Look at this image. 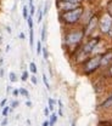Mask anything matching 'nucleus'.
Here are the masks:
<instances>
[{
  "label": "nucleus",
  "instance_id": "f257e3e1",
  "mask_svg": "<svg viewBox=\"0 0 112 126\" xmlns=\"http://www.w3.org/2000/svg\"><path fill=\"white\" fill-rule=\"evenodd\" d=\"M84 38H85V32L83 27H71L65 31L62 46L68 53H71L72 58L82 46Z\"/></svg>",
  "mask_w": 112,
  "mask_h": 126
},
{
  "label": "nucleus",
  "instance_id": "f03ea898",
  "mask_svg": "<svg viewBox=\"0 0 112 126\" xmlns=\"http://www.w3.org/2000/svg\"><path fill=\"white\" fill-rule=\"evenodd\" d=\"M83 15H84V7H83V5H82V6L74 9V10H72V11L61 12L60 16H59V19H60V22H61L64 26L71 28V27H74V26L79 22L80 19H82V17H83Z\"/></svg>",
  "mask_w": 112,
  "mask_h": 126
},
{
  "label": "nucleus",
  "instance_id": "7ed1b4c3",
  "mask_svg": "<svg viewBox=\"0 0 112 126\" xmlns=\"http://www.w3.org/2000/svg\"><path fill=\"white\" fill-rule=\"evenodd\" d=\"M101 55L102 53L91 55L90 57H88L80 64V73L83 75H87V77H90L94 73H96L100 69V65H101Z\"/></svg>",
  "mask_w": 112,
  "mask_h": 126
},
{
  "label": "nucleus",
  "instance_id": "20e7f679",
  "mask_svg": "<svg viewBox=\"0 0 112 126\" xmlns=\"http://www.w3.org/2000/svg\"><path fill=\"white\" fill-rule=\"evenodd\" d=\"M100 31L102 34H109L112 29V16H110L107 12L99 17V26Z\"/></svg>",
  "mask_w": 112,
  "mask_h": 126
},
{
  "label": "nucleus",
  "instance_id": "39448f33",
  "mask_svg": "<svg viewBox=\"0 0 112 126\" xmlns=\"http://www.w3.org/2000/svg\"><path fill=\"white\" fill-rule=\"evenodd\" d=\"M99 26V16L97 14H94L89 17L88 22L85 24H83V28H84V32H85V36H90V34L94 32L96 27Z\"/></svg>",
  "mask_w": 112,
  "mask_h": 126
},
{
  "label": "nucleus",
  "instance_id": "423d86ee",
  "mask_svg": "<svg viewBox=\"0 0 112 126\" xmlns=\"http://www.w3.org/2000/svg\"><path fill=\"white\" fill-rule=\"evenodd\" d=\"M82 5L78 4H73V2H68V1H62V0H56V7L57 10L61 12H68V11H72L77 7H79Z\"/></svg>",
  "mask_w": 112,
  "mask_h": 126
},
{
  "label": "nucleus",
  "instance_id": "0eeeda50",
  "mask_svg": "<svg viewBox=\"0 0 112 126\" xmlns=\"http://www.w3.org/2000/svg\"><path fill=\"white\" fill-rule=\"evenodd\" d=\"M112 64V50H107L101 55V65L100 69H107Z\"/></svg>",
  "mask_w": 112,
  "mask_h": 126
},
{
  "label": "nucleus",
  "instance_id": "6e6552de",
  "mask_svg": "<svg viewBox=\"0 0 112 126\" xmlns=\"http://www.w3.org/2000/svg\"><path fill=\"white\" fill-rule=\"evenodd\" d=\"M99 109L101 110H109V109H112V94H109L100 104H99V107H97Z\"/></svg>",
  "mask_w": 112,
  "mask_h": 126
},
{
  "label": "nucleus",
  "instance_id": "1a4fd4ad",
  "mask_svg": "<svg viewBox=\"0 0 112 126\" xmlns=\"http://www.w3.org/2000/svg\"><path fill=\"white\" fill-rule=\"evenodd\" d=\"M57 123V115L55 113H51L49 116V126H54Z\"/></svg>",
  "mask_w": 112,
  "mask_h": 126
},
{
  "label": "nucleus",
  "instance_id": "9d476101",
  "mask_svg": "<svg viewBox=\"0 0 112 126\" xmlns=\"http://www.w3.org/2000/svg\"><path fill=\"white\" fill-rule=\"evenodd\" d=\"M12 108L11 107H9V106H6V107H4L2 109H1V115H2V118H7V115L12 111Z\"/></svg>",
  "mask_w": 112,
  "mask_h": 126
},
{
  "label": "nucleus",
  "instance_id": "9b49d317",
  "mask_svg": "<svg viewBox=\"0 0 112 126\" xmlns=\"http://www.w3.org/2000/svg\"><path fill=\"white\" fill-rule=\"evenodd\" d=\"M48 103H49V110L51 111V113H54V106L57 103V101H55L54 98H51V97H49L48 98Z\"/></svg>",
  "mask_w": 112,
  "mask_h": 126
},
{
  "label": "nucleus",
  "instance_id": "f8f14e48",
  "mask_svg": "<svg viewBox=\"0 0 112 126\" xmlns=\"http://www.w3.org/2000/svg\"><path fill=\"white\" fill-rule=\"evenodd\" d=\"M29 73H32L33 75H35L38 73V68H37V64L34 62L29 63Z\"/></svg>",
  "mask_w": 112,
  "mask_h": 126
},
{
  "label": "nucleus",
  "instance_id": "ddd939ff",
  "mask_svg": "<svg viewBox=\"0 0 112 126\" xmlns=\"http://www.w3.org/2000/svg\"><path fill=\"white\" fill-rule=\"evenodd\" d=\"M18 90H20V94H21V96H23V97H26V98L29 99V91H28L27 89L21 87V89H18Z\"/></svg>",
  "mask_w": 112,
  "mask_h": 126
},
{
  "label": "nucleus",
  "instance_id": "4468645a",
  "mask_svg": "<svg viewBox=\"0 0 112 126\" xmlns=\"http://www.w3.org/2000/svg\"><path fill=\"white\" fill-rule=\"evenodd\" d=\"M42 50H43V43L42 40H38L37 41V55H42Z\"/></svg>",
  "mask_w": 112,
  "mask_h": 126
},
{
  "label": "nucleus",
  "instance_id": "2eb2a0df",
  "mask_svg": "<svg viewBox=\"0 0 112 126\" xmlns=\"http://www.w3.org/2000/svg\"><path fill=\"white\" fill-rule=\"evenodd\" d=\"M43 10H42V7H39L38 9V11H37V21H38V23H40L42 22V19H43Z\"/></svg>",
  "mask_w": 112,
  "mask_h": 126
},
{
  "label": "nucleus",
  "instance_id": "dca6fc26",
  "mask_svg": "<svg viewBox=\"0 0 112 126\" xmlns=\"http://www.w3.org/2000/svg\"><path fill=\"white\" fill-rule=\"evenodd\" d=\"M22 15H23V18H24V19H28V17H29V14H28V6H27V5H24V6H23V10H22Z\"/></svg>",
  "mask_w": 112,
  "mask_h": 126
},
{
  "label": "nucleus",
  "instance_id": "f3484780",
  "mask_svg": "<svg viewBox=\"0 0 112 126\" xmlns=\"http://www.w3.org/2000/svg\"><path fill=\"white\" fill-rule=\"evenodd\" d=\"M9 79H10V82H16V81H17L16 73H14V72H10V73H9Z\"/></svg>",
  "mask_w": 112,
  "mask_h": 126
},
{
  "label": "nucleus",
  "instance_id": "a211bd4d",
  "mask_svg": "<svg viewBox=\"0 0 112 126\" xmlns=\"http://www.w3.org/2000/svg\"><path fill=\"white\" fill-rule=\"evenodd\" d=\"M43 82H44V85H45V87H46L48 90L51 89V86H50V84H49L48 77H46V74H44V73H43Z\"/></svg>",
  "mask_w": 112,
  "mask_h": 126
},
{
  "label": "nucleus",
  "instance_id": "6ab92c4d",
  "mask_svg": "<svg viewBox=\"0 0 112 126\" xmlns=\"http://www.w3.org/2000/svg\"><path fill=\"white\" fill-rule=\"evenodd\" d=\"M29 45H31V47H33V45H34V31L33 29L29 31Z\"/></svg>",
  "mask_w": 112,
  "mask_h": 126
},
{
  "label": "nucleus",
  "instance_id": "aec40b11",
  "mask_svg": "<svg viewBox=\"0 0 112 126\" xmlns=\"http://www.w3.org/2000/svg\"><path fill=\"white\" fill-rule=\"evenodd\" d=\"M28 78H29V72H28V70H24V72L22 73V75H21V80L24 82V81L28 80Z\"/></svg>",
  "mask_w": 112,
  "mask_h": 126
},
{
  "label": "nucleus",
  "instance_id": "412c9836",
  "mask_svg": "<svg viewBox=\"0 0 112 126\" xmlns=\"http://www.w3.org/2000/svg\"><path fill=\"white\" fill-rule=\"evenodd\" d=\"M45 39H46V26L44 24L43 26V29H42V41H45Z\"/></svg>",
  "mask_w": 112,
  "mask_h": 126
},
{
  "label": "nucleus",
  "instance_id": "4be33fe9",
  "mask_svg": "<svg viewBox=\"0 0 112 126\" xmlns=\"http://www.w3.org/2000/svg\"><path fill=\"white\" fill-rule=\"evenodd\" d=\"M42 53H43V57H44V60H45V61H48V60H49V52H48V50H46L45 47H43V50H42Z\"/></svg>",
  "mask_w": 112,
  "mask_h": 126
},
{
  "label": "nucleus",
  "instance_id": "5701e85b",
  "mask_svg": "<svg viewBox=\"0 0 112 126\" xmlns=\"http://www.w3.org/2000/svg\"><path fill=\"white\" fill-rule=\"evenodd\" d=\"M106 10H107V14H109L110 16H112V0H110V2L107 4Z\"/></svg>",
  "mask_w": 112,
  "mask_h": 126
},
{
  "label": "nucleus",
  "instance_id": "b1692460",
  "mask_svg": "<svg viewBox=\"0 0 112 126\" xmlns=\"http://www.w3.org/2000/svg\"><path fill=\"white\" fill-rule=\"evenodd\" d=\"M18 106H20V101L15 99V101H12V102H11V106H10V107H11L12 109H15V108H17V107H18Z\"/></svg>",
  "mask_w": 112,
  "mask_h": 126
},
{
  "label": "nucleus",
  "instance_id": "393cba45",
  "mask_svg": "<svg viewBox=\"0 0 112 126\" xmlns=\"http://www.w3.org/2000/svg\"><path fill=\"white\" fill-rule=\"evenodd\" d=\"M27 23H28V28H29V31L33 29V18L29 16L28 17V19H27Z\"/></svg>",
  "mask_w": 112,
  "mask_h": 126
},
{
  "label": "nucleus",
  "instance_id": "a878e982",
  "mask_svg": "<svg viewBox=\"0 0 112 126\" xmlns=\"http://www.w3.org/2000/svg\"><path fill=\"white\" fill-rule=\"evenodd\" d=\"M6 103H7V98H2L1 102H0V108L2 109L4 107H6Z\"/></svg>",
  "mask_w": 112,
  "mask_h": 126
},
{
  "label": "nucleus",
  "instance_id": "bb28decb",
  "mask_svg": "<svg viewBox=\"0 0 112 126\" xmlns=\"http://www.w3.org/2000/svg\"><path fill=\"white\" fill-rule=\"evenodd\" d=\"M62 1H68V2H73V4H78V5H82L83 0H62Z\"/></svg>",
  "mask_w": 112,
  "mask_h": 126
},
{
  "label": "nucleus",
  "instance_id": "cd10ccee",
  "mask_svg": "<svg viewBox=\"0 0 112 126\" xmlns=\"http://www.w3.org/2000/svg\"><path fill=\"white\" fill-rule=\"evenodd\" d=\"M106 73H107V77H110V78H112V64L106 69Z\"/></svg>",
  "mask_w": 112,
  "mask_h": 126
},
{
  "label": "nucleus",
  "instance_id": "c85d7f7f",
  "mask_svg": "<svg viewBox=\"0 0 112 126\" xmlns=\"http://www.w3.org/2000/svg\"><path fill=\"white\" fill-rule=\"evenodd\" d=\"M11 94H12L14 97L20 96V90H18V89H14V90H12V92H11Z\"/></svg>",
  "mask_w": 112,
  "mask_h": 126
},
{
  "label": "nucleus",
  "instance_id": "c756f323",
  "mask_svg": "<svg viewBox=\"0 0 112 126\" xmlns=\"http://www.w3.org/2000/svg\"><path fill=\"white\" fill-rule=\"evenodd\" d=\"M7 124H9V119H7V118H4L2 121L0 123V126H6Z\"/></svg>",
  "mask_w": 112,
  "mask_h": 126
},
{
  "label": "nucleus",
  "instance_id": "7c9ffc66",
  "mask_svg": "<svg viewBox=\"0 0 112 126\" xmlns=\"http://www.w3.org/2000/svg\"><path fill=\"white\" fill-rule=\"evenodd\" d=\"M31 81H32L33 85H37V84H38V79H37L35 75H32V77H31Z\"/></svg>",
  "mask_w": 112,
  "mask_h": 126
},
{
  "label": "nucleus",
  "instance_id": "2f4dec72",
  "mask_svg": "<svg viewBox=\"0 0 112 126\" xmlns=\"http://www.w3.org/2000/svg\"><path fill=\"white\" fill-rule=\"evenodd\" d=\"M48 10H49V1H46V2H45V7H44V11H43V15H44V16L48 14Z\"/></svg>",
  "mask_w": 112,
  "mask_h": 126
},
{
  "label": "nucleus",
  "instance_id": "473e14b6",
  "mask_svg": "<svg viewBox=\"0 0 112 126\" xmlns=\"http://www.w3.org/2000/svg\"><path fill=\"white\" fill-rule=\"evenodd\" d=\"M44 115H45V116H50V110H49L48 107L44 109Z\"/></svg>",
  "mask_w": 112,
  "mask_h": 126
},
{
  "label": "nucleus",
  "instance_id": "72a5a7b5",
  "mask_svg": "<svg viewBox=\"0 0 112 126\" xmlns=\"http://www.w3.org/2000/svg\"><path fill=\"white\" fill-rule=\"evenodd\" d=\"M12 90H14V89H12V87L9 85V86L6 87V94H11V92H12Z\"/></svg>",
  "mask_w": 112,
  "mask_h": 126
},
{
  "label": "nucleus",
  "instance_id": "f704fd0d",
  "mask_svg": "<svg viewBox=\"0 0 112 126\" xmlns=\"http://www.w3.org/2000/svg\"><path fill=\"white\" fill-rule=\"evenodd\" d=\"M4 74H5V69L1 67L0 68V78H4Z\"/></svg>",
  "mask_w": 112,
  "mask_h": 126
},
{
  "label": "nucleus",
  "instance_id": "c9c22d12",
  "mask_svg": "<svg viewBox=\"0 0 112 126\" xmlns=\"http://www.w3.org/2000/svg\"><path fill=\"white\" fill-rule=\"evenodd\" d=\"M26 106L29 107V108L32 107V102H31V99H27V101H26Z\"/></svg>",
  "mask_w": 112,
  "mask_h": 126
},
{
  "label": "nucleus",
  "instance_id": "e433bc0d",
  "mask_svg": "<svg viewBox=\"0 0 112 126\" xmlns=\"http://www.w3.org/2000/svg\"><path fill=\"white\" fill-rule=\"evenodd\" d=\"M57 104H59V108H62V107H64V104H62V101H61V99H59V101H57Z\"/></svg>",
  "mask_w": 112,
  "mask_h": 126
},
{
  "label": "nucleus",
  "instance_id": "4c0bfd02",
  "mask_svg": "<svg viewBox=\"0 0 112 126\" xmlns=\"http://www.w3.org/2000/svg\"><path fill=\"white\" fill-rule=\"evenodd\" d=\"M42 126H49V119L48 120H44L43 124H42Z\"/></svg>",
  "mask_w": 112,
  "mask_h": 126
},
{
  "label": "nucleus",
  "instance_id": "58836bf2",
  "mask_svg": "<svg viewBox=\"0 0 112 126\" xmlns=\"http://www.w3.org/2000/svg\"><path fill=\"white\" fill-rule=\"evenodd\" d=\"M59 115H60V116H64V111H62V108H59Z\"/></svg>",
  "mask_w": 112,
  "mask_h": 126
},
{
  "label": "nucleus",
  "instance_id": "ea45409f",
  "mask_svg": "<svg viewBox=\"0 0 112 126\" xmlns=\"http://www.w3.org/2000/svg\"><path fill=\"white\" fill-rule=\"evenodd\" d=\"M18 36H20V39H24V38H26L24 33H20V35H18Z\"/></svg>",
  "mask_w": 112,
  "mask_h": 126
},
{
  "label": "nucleus",
  "instance_id": "a19ab883",
  "mask_svg": "<svg viewBox=\"0 0 112 126\" xmlns=\"http://www.w3.org/2000/svg\"><path fill=\"white\" fill-rule=\"evenodd\" d=\"M2 64H4V58H0V68L2 67Z\"/></svg>",
  "mask_w": 112,
  "mask_h": 126
},
{
  "label": "nucleus",
  "instance_id": "79ce46f5",
  "mask_svg": "<svg viewBox=\"0 0 112 126\" xmlns=\"http://www.w3.org/2000/svg\"><path fill=\"white\" fill-rule=\"evenodd\" d=\"M26 124H27V125H32V123H31V120H29V119H28V120H26Z\"/></svg>",
  "mask_w": 112,
  "mask_h": 126
},
{
  "label": "nucleus",
  "instance_id": "37998d69",
  "mask_svg": "<svg viewBox=\"0 0 112 126\" xmlns=\"http://www.w3.org/2000/svg\"><path fill=\"white\" fill-rule=\"evenodd\" d=\"M6 31L9 32V33H11V28L10 27H6Z\"/></svg>",
  "mask_w": 112,
  "mask_h": 126
},
{
  "label": "nucleus",
  "instance_id": "c03bdc74",
  "mask_svg": "<svg viewBox=\"0 0 112 126\" xmlns=\"http://www.w3.org/2000/svg\"><path fill=\"white\" fill-rule=\"evenodd\" d=\"M71 126H76V121H72V124H71Z\"/></svg>",
  "mask_w": 112,
  "mask_h": 126
},
{
  "label": "nucleus",
  "instance_id": "a18cd8bd",
  "mask_svg": "<svg viewBox=\"0 0 112 126\" xmlns=\"http://www.w3.org/2000/svg\"><path fill=\"white\" fill-rule=\"evenodd\" d=\"M1 41H2V38H1V36H0V44H1Z\"/></svg>",
  "mask_w": 112,
  "mask_h": 126
},
{
  "label": "nucleus",
  "instance_id": "49530a36",
  "mask_svg": "<svg viewBox=\"0 0 112 126\" xmlns=\"http://www.w3.org/2000/svg\"><path fill=\"white\" fill-rule=\"evenodd\" d=\"M0 111H1V108H0Z\"/></svg>",
  "mask_w": 112,
  "mask_h": 126
}]
</instances>
